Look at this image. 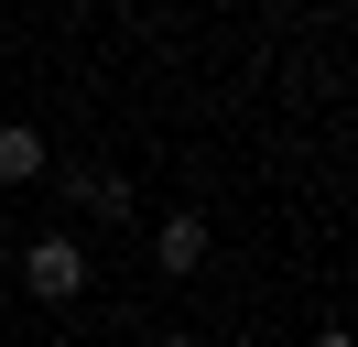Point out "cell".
Listing matches in <instances>:
<instances>
[{
    "label": "cell",
    "mask_w": 358,
    "mask_h": 347,
    "mask_svg": "<svg viewBox=\"0 0 358 347\" xmlns=\"http://www.w3.org/2000/svg\"><path fill=\"white\" fill-rule=\"evenodd\" d=\"M22 282H33V304H76V293H87V239H76V228H44L22 250Z\"/></svg>",
    "instance_id": "obj_1"
},
{
    "label": "cell",
    "mask_w": 358,
    "mask_h": 347,
    "mask_svg": "<svg viewBox=\"0 0 358 347\" xmlns=\"http://www.w3.org/2000/svg\"><path fill=\"white\" fill-rule=\"evenodd\" d=\"M44 174V130L33 120H0V185H33Z\"/></svg>",
    "instance_id": "obj_4"
},
{
    "label": "cell",
    "mask_w": 358,
    "mask_h": 347,
    "mask_svg": "<svg viewBox=\"0 0 358 347\" xmlns=\"http://www.w3.org/2000/svg\"><path fill=\"white\" fill-rule=\"evenodd\" d=\"M66 206H76V217H131V174L76 163V174H66Z\"/></svg>",
    "instance_id": "obj_2"
},
{
    "label": "cell",
    "mask_w": 358,
    "mask_h": 347,
    "mask_svg": "<svg viewBox=\"0 0 358 347\" xmlns=\"http://www.w3.org/2000/svg\"><path fill=\"white\" fill-rule=\"evenodd\" d=\"M152 260H163V271H206V217H196V206H174V217L152 228Z\"/></svg>",
    "instance_id": "obj_3"
},
{
    "label": "cell",
    "mask_w": 358,
    "mask_h": 347,
    "mask_svg": "<svg viewBox=\"0 0 358 347\" xmlns=\"http://www.w3.org/2000/svg\"><path fill=\"white\" fill-rule=\"evenodd\" d=\"M315 347H358V337H348V325H326V337H315Z\"/></svg>",
    "instance_id": "obj_5"
},
{
    "label": "cell",
    "mask_w": 358,
    "mask_h": 347,
    "mask_svg": "<svg viewBox=\"0 0 358 347\" xmlns=\"http://www.w3.org/2000/svg\"><path fill=\"white\" fill-rule=\"evenodd\" d=\"M152 347H206V337H152Z\"/></svg>",
    "instance_id": "obj_6"
}]
</instances>
